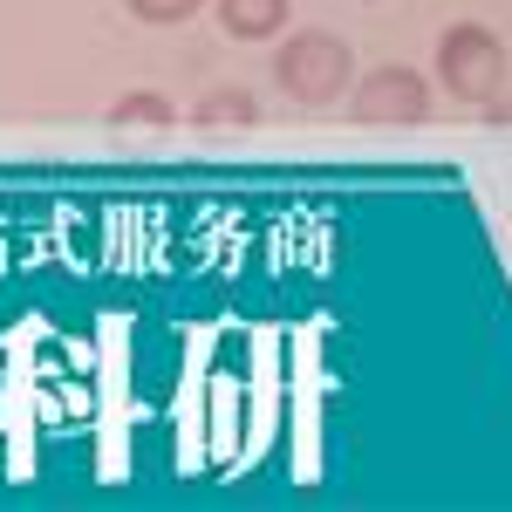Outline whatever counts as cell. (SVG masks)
Listing matches in <instances>:
<instances>
[{
	"mask_svg": "<svg viewBox=\"0 0 512 512\" xmlns=\"http://www.w3.org/2000/svg\"><path fill=\"white\" fill-rule=\"evenodd\" d=\"M506 41L492 35L485 21H451L437 35V89H451L458 103L472 110H492L499 89H506Z\"/></svg>",
	"mask_w": 512,
	"mask_h": 512,
	"instance_id": "obj_1",
	"label": "cell"
},
{
	"mask_svg": "<svg viewBox=\"0 0 512 512\" xmlns=\"http://www.w3.org/2000/svg\"><path fill=\"white\" fill-rule=\"evenodd\" d=\"M274 82L294 96V103H335V96H349L355 89V55L342 35H328V28H301V35H287L274 48Z\"/></svg>",
	"mask_w": 512,
	"mask_h": 512,
	"instance_id": "obj_2",
	"label": "cell"
},
{
	"mask_svg": "<svg viewBox=\"0 0 512 512\" xmlns=\"http://www.w3.org/2000/svg\"><path fill=\"white\" fill-rule=\"evenodd\" d=\"M349 117L369 123V130H403V123H424L431 117V82L417 76V69H403V62H383V69H369V76H355L349 89Z\"/></svg>",
	"mask_w": 512,
	"mask_h": 512,
	"instance_id": "obj_3",
	"label": "cell"
},
{
	"mask_svg": "<svg viewBox=\"0 0 512 512\" xmlns=\"http://www.w3.org/2000/svg\"><path fill=\"white\" fill-rule=\"evenodd\" d=\"M287 14H294V0H219V28H226L233 41L287 35Z\"/></svg>",
	"mask_w": 512,
	"mask_h": 512,
	"instance_id": "obj_4",
	"label": "cell"
},
{
	"mask_svg": "<svg viewBox=\"0 0 512 512\" xmlns=\"http://www.w3.org/2000/svg\"><path fill=\"white\" fill-rule=\"evenodd\" d=\"M192 123L198 130H219V123H239V130H246V123H260V103H253L246 89H205L192 103Z\"/></svg>",
	"mask_w": 512,
	"mask_h": 512,
	"instance_id": "obj_5",
	"label": "cell"
},
{
	"mask_svg": "<svg viewBox=\"0 0 512 512\" xmlns=\"http://www.w3.org/2000/svg\"><path fill=\"white\" fill-rule=\"evenodd\" d=\"M130 123L164 130V123H178V110H171L164 96H123V103H110V130H130Z\"/></svg>",
	"mask_w": 512,
	"mask_h": 512,
	"instance_id": "obj_6",
	"label": "cell"
},
{
	"mask_svg": "<svg viewBox=\"0 0 512 512\" xmlns=\"http://www.w3.org/2000/svg\"><path fill=\"white\" fill-rule=\"evenodd\" d=\"M137 21H151V28H178V21H192L205 0H123Z\"/></svg>",
	"mask_w": 512,
	"mask_h": 512,
	"instance_id": "obj_7",
	"label": "cell"
},
{
	"mask_svg": "<svg viewBox=\"0 0 512 512\" xmlns=\"http://www.w3.org/2000/svg\"><path fill=\"white\" fill-rule=\"evenodd\" d=\"M485 123H512V103H492V110H485Z\"/></svg>",
	"mask_w": 512,
	"mask_h": 512,
	"instance_id": "obj_8",
	"label": "cell"
}]
</instances>
